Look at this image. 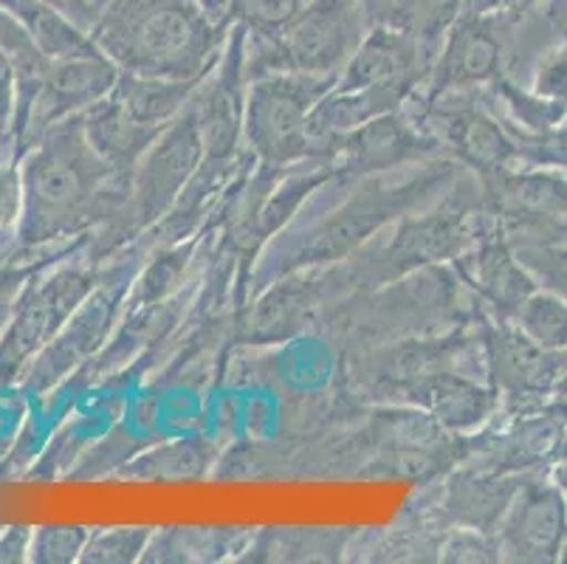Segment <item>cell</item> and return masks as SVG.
Instances as JSON below:
<instances>
[{"mask_svg": "<svg viewBox=\"0 0 567 564\" xmlns=\"http://www.w3.org/2000/svg\"><path fill=\"white\" fill-rule=\"evenodd\" d=\"M23 217L18 240L25 248L80 235L87 226L122 215L131 175L102 162L82 133L80 116L54 124L20 158Z\"/></svg>", "mask_w": 567, "mask_h": 564, "instance_id": "obj_1", "label": "cell"}, {"mask_svg": "<svg viewBox=\"0 0 567 564\" xmlns=\"http://www.w3.org/2000/svg\"><path fill=\"white\" fill-rule=\"evenodd\" d=\"M220 25L200 0H111L91 38L122 71L200 80L224 51Z\"/></svg>", "mask_w": 567, "mask_h": 564, "instance_id": "obj_2", "label": "cell"}, {"mask_svg": "<svg viewBox=\"0 0 567 564\" xmlns=\"http://www.w3.org/2000/svg\"><path fill=\"white\" fill-rule=\"evenodd\" d=\"M450 178L452 170L446 164H437L435 170L412 175L410 181H386V184L373 181V184L362 186L333 215L277 248V274L342 260L370 235H375L381 226L395 217H406L404 212H410L412 206H424L432 193H437Z\"/></svg>", "mask_w": 567, "mask_h": 564, "instance_id": "obj_3", "label": "cell"}, {"mask_svg": "<svg viewBox=\"0 0 567 564\" xmlns=\"http://www.w3.org/2000/svg\"><path fill=\"white\" fill-rule=\"evenodd\" d=\"M368 29L370 20L362 0H311L275 38L249 31V80L268 71L339 76Z\"/></svg>", "mask_w": 567, "mask_h": 564, "instance_id": "obj_4", "label": "cell"}, {"mask_svg": "<svg viewBox=\"0 0 567 564\" xmlns=\"http://www.w3.org/2000/svg\"><path fill=\"white\" fill-rule=\"evenodd\" d=\"M339 76H313L297 71H268L251 76L246 96L244 139L266 170H288L317 158L311 122L313 107L331 93Z\"/></svg>", "mask_w": 567, "mask_h": 564, "instance_id": "obj_5", "label": "cell"}, {"mask_svg": "<svg viewBox=\"0 0 567 564\" xmlns=\"http://www.w3.org/2000/svg\"><path fill=\"white\" fill-rule=\"evenodd\" d=\"M499 217L488 201L486 189L477 198L463 193L443 198L441 206L424 215H406L404 224L386 243L381 255V277L417 271L443 260H457L486 237L497 235Z\"/></svg>", "mask_w": 567, "mask_h": 564, "instance_id": "obj_6", "label": "cell"}, {"mask_svg": "<svg viewBox=\"0 0 567 564\" xmlns=\"http://www.w3.org/2000/svg\"><path fill=\"white\" fill-rule=\"evenodd\" d=\"M96 288V277L85 266H65L25 286L0 330V387L20 381L34 356L65 328Z\"/></svg>", "mask_w": 567, "mask_h": 564, "instance_id": "obj_7", "label": "cell"}, {"mask_svg": "<svg viewBox=\"0 0 567 564\" xmlns=\"http://www.w3.org/2000/svg\"><path fill=\"white\" fill-rule=\"evenodd\" d=\"M204 158L198 122L193 107L187 105L182 116H175L138 158L131 178V198L122 215H116L118 224H127L133 232L156 226L173 209Z\"/></svg>", "mask_w": 567, "mask_h": 564, "instance_id": "obj_8", "label": "cell"}, {"mask_svg": "<svg viewBox=\"0 0 567 564\" xmlns=\"http://www.w3.org/2000/svg\"><path fill=\"white\" fill-rule=\"evenodd\" d=\"M528 20V18H525ZM523 20H508L466 9L455 20L426 74L424 96H441L452 91H477L505 76L512 60L514 29Z\"/></svg>", "mask_w": 567, "mask_h": 564, "instance_id": "obj_9", "label": "cell"}, {"mask_svg": "<svg viewBox=\"0 0 567 564\" xmlns=\"http://www.w3.org/2000/svg\"><path fill=\"white\" fill-rule=\"evenodd\" d=\"M483 356L492 387L514 416L539 412L567 370V353L536 345L514 319H494L483 334Z\"/></svg>", "mask_w": 567, "mask_h": 564, "instance_id": "obj_10", "label": "cell"}, {"mask_svg": "<svg viewBox=\"0 0 567 564\" xmlns=\"http://www.w3.org/2000/svg\"><path fill=\"white\" fill-rule=\"evenodd\" d=\"M246 40L249 31L244 25H231L224 51L215 65L204 74L195 88L189 107L198 122L200 142L206 158L231 162L244 142L246 96H249V62H246Z\"/></svg>", "mask_w": 567, "mask_h": 564, "instance_id": "obj_11", "label": "cell"}, {"mask_svg": "<svg viewBox=\"0 0 567 564\" xmlns=\"http://www.w3.org/2000/svg\"><path fill=\"white\" fill-rule=\"evenodd\" d=\"M499 562H561L567 547V496L550 472H525L497 527Z\"/></svg>", "mask_w": 567, "mask_h": 564, "instance_id": "obj_12", "label": "cell"}, {"mask_svg": "<svg viewBox=\"0 0 567 564\" xmlns=\"http://www.w3.org/2000/svg\"><path fill=\"white\" fill-rule=\"evenodd\" d=\"M443 147L421 127L404 107L364 122L333 144V164L348 175H375L401 170L406 164L430 162Z\"/></svg>", "mask_w": 567, "mask_h": 564, "instance_id": "obj_13", "label": "cell"}, {"mask_svg": "<svg viewBox=\"0 0 567 564\" xmlns=\"http://www.w3.org/2000/svg\"><path fill=\"white\" fill-rule=\"evenodd\" d=\"M118 74H122V69L105 51L51 62L43 91H40L38 102H34L32 119H29V127H25L23 153L49 127L65 122V119L80 116L91 105L111 96L118 82Z\"/></svg>", "mask_w": 567, "mask_h": 564, "instance_id": "obj_14", "label": "cell"}, {"mask_svg": "<svg viewBox=\"0 0 567 564\" xmlns=\"http://www.w3.org/2000/svg\"><path fill=\"white\" fill-rule=\"evenodd\" d=\"M49 65L25 25L0 7V139L7 136L20 153Z\"/></svg>", "mask_w": 567, "mask_h": 564, "instance_id": "obj_15", "label": "cell"}, {"mask_svg": "<svg viewBox=\"0 0 567 564\" xmlns=\"http://www.w3.org/2000/svg\"><path fill=\"white\" fill-rule=\"evenodd\" d=\"M116 322V294L100 288L76 308L65 328L34 356V361L20 376L25 390L45 392L74 372L85 359L96 353L105 341L107 330Z\"/></svg>", "mask_w": 567, "mask_h": 564, "instance_id": "obj_16", "label": "cell"}, {"mask_svg": "<svg viewBox=\"0 0 567 564\" xmlns=\"http://www.w3.org/2000/svg\"><path fill=\"white\" fill-rule=\"evenodd\" d=\"M435 60L421 40L393 25H370L337 80V91H362L395 80H426Z\"/></svg>", "mask_w": 567, "mask_h": 564, "instance_id": "obj_17", "label": "cell"}, {"mask_svg": "<svg viewBox=\"0 0 567 564\" xmlns=\"http://www.w3.org/2000/svg\"><path fill=\"white\" fill-rule=\"evenodd\" d=\"M452 263L463 283L497 314V319H514L519 305L539 288L503 232L481 240Z\"/></svg>", "mask_w": 567, "mask_h": 564, "instance_id": "obj_18", "label": "cell"}, {"mask_svg": "<svg viewBox=\"0 0 567 564\" xmlns=\"http://www.w3.org/2000/svg\"><path fill=\"white\" fill-rule=\"evenodd\" d=\"M406 401L417 403L426 416L452 432H474L499 410V396L494 387H483L463 372L432 370L399 387Z\"/></svg>", "mask_w": 567, "mask_h": 564, "instance_id": "obj_19", "label": "cell"}, {"mask_svg": "<svg viewBox=\"0 0 567 564\" xmlns=\"http://www.w3.org/2000/svg\"><path fill=\"white\" fill-rule=\"evenodd\" d=\"M523 474L483 472L474 465L466 472H457L443 491V520L455 527H474L494 536L517 494Z\"/></svg>", "mask_w": 567, "mask_h": 564, "instance_id": "obj_20", "label": "cell"}, {"mask_svg": "<svg viewBox=\"0 0 567 564\" xmlns=\"http://www.w3.org/2000/svg\"><path fill=\"white\" fill-rule=\"evenodd\" d=\"M80 124L87 144L96 150L102 162L111 164L116 173L131 175V178L138 158L147 153V147L164 131V127L138 122L113 93L102 102H96V105L87 107L85 113H80Z\"/></svg>", "mask_w": 567, "mask_h": 564, "instance_id": "obj_21", "label": "cell"}, {"mask_svg": "<svg viewBox=\"0 0 567 564\" xmlns=\"http://www.w3.org/2000/svg\"><path fill=\"white\" fill-rule=\"evenodd\" d=\"M313 279L288 277L275 283L260 299L246 322V336L255 341H277L306 328L311 314L319 305V288Z\"/></svg>", "mask_w": 567, "mask_h": 564, "instance_id": "obj_22", "label": "cell"}, {"mask_svg": "<svg viewBox=\"0 0 567 564\" xmlns=\"http://www.w3.org/2000/svg\"><path fill=\"white\" fill-rule=\"evenodd\" d=\"M370 25H393L410 31L432 54H437L446 31L466 12L468 0H362Z\"/></svg>", "mask_w": 567, "mask_h": 564, "instance_id": "obj_23", "label": "cell"}, {"mask_svg": "<svg viewBox=\"0 0 567 564\" xmlns=\"http://www.w3.org/2000/svg\"><path fill=\"white\" fill-rule=\"evenodd\" d=\"M255 540L240 527H158L142 562H215L224 553H244Z\"/></svg>", "mask_w": 567, "mask_h": 564, "instance_id": "obj_24", "label": "cell"}, {"mask_svg": "<svg viewBox=\"0 0 567 564\" xmlns=\"http://www.w3.org/2000/svg\"><path fill=\"white\" fill-rule=\"evenodd\" d=\"M200 80H169V76H142L122 71L116 88H113V96L142 124L167 127L189 105Z\"/></svg>", "mask_w": 567, "mask_h": 564, "instance_id": "obj_25", "label": "cell"}, {"mask_svg": "<svg viewBox=\"0 0 567 564\" xmlns=\"http://www.w3.org/2000/svg\"><path fill=\"white\" fill-rule=\"evenodd\" d=\"M342 173L333 162H319L311 158L306 162V167H300V173H288L286 178L277 186H271V195L266 198V204L257 209L255 215V232L260 237H271L282 229L293 217V212L300 209L302 201L322 186L331 175Z\"/></svg>", "mask_w": 567, "mask_h": 564, "instance_id": "obj_26", "label": "cell"}, {"mask_svg": "<svg viewBox=\"0 0 567 564\" xmlns=\"http://www.w3.org/2000/svg\"><path fill=\"white\" fill-rule=\"evenodd\" d=\"M514 322L545 350L567 353V299L559 294L536 288L519 310L514 314Z\"/></svg>", "mask_w": 567, "mask_h": 564, "instance_id": "obj_27", "label": "cell"}, {"mask_svg": "<svg viewBox=\"0 0 567 564\" xmlns=\"http://www.w3.org/2000/svg\"><path fill=\"white\" fill-rule=\"evenodd\" d=\"M209 454L198 441H178L156 449L147 458L133 460L122 474L136 480H189L200 478L209 463Z\"/></svg>", "mask_w": 567, "mask_h": 564, "instance_id": "obj_28", "label": "cell"}, {"mask_svg": "<svg viewBox=\"0 0 567 564\" xmlns=\"http://www.w3.org/2000/svg\"><path fill=\"white\" fill-rule=\"evenodd\" d=\"M153 536V527L131 525V527H102L91 531L82 564H133L142 562L147 542Z\"/></svg>", "mask_w": 567, "mask_h": 564, "instance_id": "obj_29", "label": "cell"}, {"mask_svg": "<svg viewBox=\"0 0 567 564\" xmlns=\"http://www.w3.org/2000/svg\"><path fill=\"white\" fill-rule=\"evenodd\" d=\"M308 3L311 0H231L229 23L260 38H275Z\"/></svg>", "mask_w": 567, "mask_h": 564, "instance_id": "obj_30", "label": "cell"}, {"mask_svg": "<svg viewBox=\"0 0 567 564\" xmlns=\"http://www.w3.org/2000/svg\"><path fill=\"white\" fill-rule=\"evenodd\" d=\"M187 255L189 248H167L158 257H153V263L142 271V277L136 279V288H133V310H147L153 305H158L162 299H167L175 291L178 279H182L184 268H187Z\"/></svg>", "mask_w": 567, "mask_h": 564, "instance_id": "obj_31", "label": "cell"}, {"mask_svg": "<svg viewBox=\"0 0 567 564\" xmlns=\"http://www.w3.org/2000/svg\"><path fill=\"white\" fill-rule=\"evenodd\" d=\"M91 531L82 525H40L32 531L29 562L32 564H71L85 553Z\"/></svg>", "mask_w": 567, "mask_h": 564, "instance_id": "obj_32", "label": "cell"}, {"mask_svg": "<svg viewBox=\"0 0 567 564\" xmlns=\"http://www.w3.org/2000/svg\"><path fill=\"white\" fill-rule=\"evenodd\" d=\"M528 91L567 116V31L536 57Z\"/></svg>", "mask_w": 567, "mask_h": 564, "instance_id": "obj_33", "label": "cell"}, {"mask_svg": "<svg viewBox=\"0 0 567 564\" xmlns=\"http://www.w3.org/2000/svg\"><path fill=\"white\" fill-rule=\"evenodd\" d=\"M508 131H512L514 147H517V164L554 167L567 173V122L548 127L543 133L519 131V127H512V124H508Z\"/></svg>", "mask_w": 567, "mask_h": 564, "instance_id": "obj_34", "label": "cell"}, {"mask_svg": "<svg viewBox=\"0 0 567 564\" xmlns=\"http://www.w3.org/2000/svg\"><path fill=\"white\" fill-rule=\"evenodd\" d=\"M523 266L528 268L536 286L567 299V243L559 246H523L514 248Z\"/></svg>", "mask_w": 567, "mask_h": 564, "instance_id": "obj_35", "label": "cell"}, {"mask_svg": "<svg viewBox=\"0 0 567 564\" xmlns=\"http://www.w3.org/2000/svg\"><path fill=\"white\" fill-rule=\"evenodd\" d=\"M23 153H0V237L9 232H18L20 217H23V167H20Z\"/></svg>", "mask_w": 567, "mask_h": 564, "instance_id": "obj_36", "label": "cell"}, {"mask_svg": "<svg viewBox=\"0 0 567 564\" xmlns=\"http://www.w3.org/2000/svg\"><path fill=\"white\" fill-rule=\"evenodd\" d=\"M441 562H499L497 536L474 531V527H455L443 536L437 547Z\"/></svg>", "mask_w": 567, "mask_h": 564, "instance_id": "obj_37", "label": "cell"}, {"mask_svg": "<svg viewBox=\"0 0 567 564\" xmlns=\"http://www.w3.org/2000/svg\"><path fill=\"white\" fill-rule=\"evenodd\" d=\"M29 274H32L29 268L18 266V263H3V257H0V322H7L14 302L25 291Z\"/></svg>", "mask_w": 567, "mask_h": 564, "instance_id": "obj_38", "label": "cell"}, {"mask_svg": "<svg viewBox=\"0 0 567 564\" xmlns=\"http://www.w3.org/2000/svg\"><path fill=\"white\" fill-rule=\"evenodd\" d=\"M32 531H34V527H29V525L0 527V564L29 562Z\"/></svg>", "mask_w": 567, "mask_h": 564, "instance_id": "obj_39", "label": "cell"}, {"mask_svg": "<svg viewBox=\"0 0 567 564\" xmlns=\"http://www.w3.org/2000/svg\"><path fill=\"white\" fill-rule=\"evenodd\" d=\"M43 3H51V7H56L60 12H65L85 31H94V25L100 23V18L105 14L111 0H43Z\"/></svg>", "mask_w": 567, "mask_h": 564, "instance_id": "obj_40", "label": "cell"}, {"mask_svg": "<svg viewBox=\"0 0 567 564\" xmlns=\"http://www.w3.org/2000/svg\"><path fill=\"white\" fill-rule=\"evenodd\" d=\"M545 0H468L466 9L486 14H499V18L508 20H525L543 7Z\"/></svg>", "mask_w": 567, "mask_h": 564, "instance_id": "obj_41", "label": "cell"}, {"mask_svg": "<svg viewBox=\"0 0 567 564\" xmlns=\"http://www.w3.org/2000/svg\"><path fill=\"white\" fill-rule=\"evenodd\" d=\"M550 478H554V483L559 485V489L565 491V496H567V452H561L559 458L554 460V469H550Z\"/></svg>", "mask_w": 567, "mask_h": 564, "instance_id": "obj_42", "label": "cell"}, {"mask_svg": "<svg viewBox=\"0 0 567 564\" xmlns=\"http://www.w3.org/2000/svg\"><path fill=\"white\" fill-rule=\"evenodd\" d=\"M545 412H548L550 418H556L567 432V398H554V401H548L545 403Z\"/></svg>", "mask_w": 567, "mask_h": 564, "instance_id": "obj_43", "label": "cell"}, {"mask_svg": "<svg viewBox=\"0 0 567 564\" xmlns=\"http://www.w3.org/2000/svg\"><path fill=\"white\" fill-rule=\"evenodd\" d=\"M554 398H567V370L561 372V376H559V381H556V387H554V396H550V401H554Z\"/></svg>", "mask_w": 567, "mask_h": 564, "instance_id": "obj_44", "label": "cell"}, {"mask_svg": "<svg viewBox=\"0 0 567 564\" xmlns=\"http://www.w3.org/2000/svg\"><path fill=\"white\" fill-rule=\"evenodd\" d=\"M561 562H567V547H565V556H561Z\"/></svg>", "mask_w": 567, "mask_h": 564, "instance_id": "obj_45", "label": "cell"}, {"mask_svg": "<svg viewBox=\"0 0 567 564\" xmlns=\"http://www.w3.org/2000/svg\"><path fill=\"white\" fill-rule=\"evenodd\" d=\"M0 243H3V237H0Z\"/></svg>", "mask_w": 567, "mask_h": 564, "instance_id": "obj_46", "label": "cell"}, {"mask_svg": "<svg viewBox=\"0 0 567 564\" xmlns=\"http://www.w3.org/2000/svg\"><path fill=\"white\" fill-rule=\"evenodd\" d=\"M0 325H7V322H0Z\"/></svg>", "mask_w": 567, "mask_h": 564, "instance_id": "obj_47", "label": "cell"}]
</instances>
